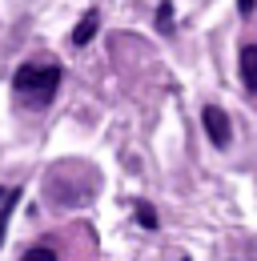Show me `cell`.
Returning <instances> with one entry per match:
<instances>
[{"mask_svg": "<svg viewBox=\"0 0 257 261\" xmlns=\"http://www.w3.org/2000/svg\"><path fill=\"white\" fill-rule=\"evenodd\" d=\"M61 76H64V68L57 57H32L12 72V97H16L20 109L40 113V109L53 105L57 89H61Z\"/></svg>", "mask_w": 257, "mask_h": 261, "instance_id": "6da1fadb", "label": "cell"}, {"mask_svg": "<svg viewBox=\"0 0 257 261\" xmlns=\"http://www.w3.org/2000/svg\"><path fill=\"white\" fill-rule=\"evenodd\" d=\"M201 125H205L209 141H213L217 149H225V145L233 141V129H229V117H225L221 105H205V109H201Z\"/></svg>", "mask_w": 257, "mask_h": 261, "instance_id": "7a4b0ae2", "label": "cell"}, {"mask_svg": "<svg viewBox=\"0 0 257 261\" xmlns=\"http://www.w3.org/2000/svg\"><path fill=\"white\" fill-rule=\"evenodd\" d=\"M20 261H64L61 237H40V241H32L29 249L20 253Z\"/></svg>", "mask_w": 257, "mask_h": 261, "instance_id": "3957f363", "label": "cell"}, {"mask_svg": "<svg viewBox=\"0 0 257 261\" xmlns=\"http://www.w3.org/2000/svg\"><path fill=\"white\" fill-rule=\"evenodd\" d=\"M241 85L257 97V44H241Z\"/></svg>", "mask_w": 257, "mask_h": 261, "instance_id": "277c9868", "label": "cell"}, {"mask_svg": "<svg viewBox=\"0 0 257 261\" xmlns=\"http://www.w3.org/2000/svg\"><path fill=\"white\" fill-rule=\"evenodd\" d=\"M96 29H100V12H96V8H89V12L76 20V29H72V44H76V48H85V44L96 36Z\"/></svg>", "mask_w": 257, "mask_h": 261, "instance_id": "5b68a950", "label": "cell"}, {"mask_svg": "<svg viewBox=\"0 0 257 261\" xmlns=\"http://www.w3.org/2000/svg\"><path fill=\"white\" fill-rule=\"evenodd\" d=\"M16 201H20V189H8V193L0 197V245H4V233H8V217H12Z\"/></svg>", "mask_w": 257, "mask_h": 261, "instance_id": "8992f818", "label": "cell"}, {"mask_svg": "<svg viewBox=\"0 0 257 261\" xmlns=\"http://www.w3.org/2000/svg\"><path fill=\"white\" fill-rule=\"evenodd\" d=\"M137 221H141V229H157V209L149 201H137Z\"/></svg>", "mask_w": 257, "mask_h": 261, "instance_id": "52a82bcc", "label": "cell"}, {"mask_svg": "<svg viewBox=\"0 0 257 261\" xmlns=\"http://www.w3.org/2000/svg\"><path fill=\"white\" fill-rule=\"evenodd\" d=\"M157 29L161 33H173V4L169 0H161V8H157Z\"/></svg>", "mask_w": 257, "mask_h": 261, "instance_id": "ba28073f", "label": "cell"}, {"mask_svg": "<svg viewBox=\"0 0 257 261\" xmlns=\"http://www.w3.org/2000/svg\"><path fill=\"white\" fill-rule=\"evenodd\" d=\"M253 8H257V0H237V12L241 16H253Z\"/></svg>", "mask_w": 257, "mask_h": 261, "instance_id": "9c48e42d", "label": "cell"}, {"mask_svg": "<svg viewBox=\"0 0 257 261\" xmlns=\"http://www.w3.org/2000/svg\"><path fill=\"white\" fill-rule=\"evenodd\" d=\"M4 193H8V189H0V197H4Z\"/></svg>", "mask_w": 257, "mask_h": 261, "instance_id": "30bf717a", "label": "cell"}, {"mask_svg": "<svg viewBox=\"0 0 257 261\" xmlns=\"http://www.w3.org/2000/svg\"><path fill=\"white\" fill-rule=\"evenodd\" d=\"M181 261H189V257H181Z\"/></svg>", "mask_w": 257, "mask_h": 261, "instance_id": "8fae6325", "label": "cell"}]
</instances>
